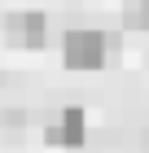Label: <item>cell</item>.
Segmentation results:
<instances>
[{"label": "cell", "instance_id": "cell-1", "mask_svg": "<svg viewBox=\"0 0 149 153\" xmlns=\"http://www.w3.org/2000/svg\"><path fill=\"white\" fill-rule=\"evenodd\" d=\"M105 57H110V35L92 31V26H75L61 39V61L70 70H101Z\"/></svg>", "mask_w": 149, "mask_h": 153}, {"label": "cell", "instance_id": "cell-2", "mask_svg": "<svg viewBox=\"0 0 149 153\" xmlns=\"http://www.w3.org/2000/svg\"><path fill=\"white\" fill-rule=\"evenodd\" d=\"M83 140H88V118H83L79 105L57 109L44 123V144H53V149H79Z\"/></svg>", "mask_w": 149, "mask_h": 153}, {"label": "cell", "instance_id": "cell-3", "mask_svg": "<svg viewBox=\"0 0 149 153\" xmlns=\"http://www.w3.org/2000/svg\"><path fill=\"white\" fill-rule=\"evenodd\" d=\"M4 39L18 48H40L48 39V18L35 9H22V13H9L4 18Z\"/></svg>", "mask_w": 149, "mask_h": 153}, {"label": "cell", "instance_id": "cell-4", "mask_svg": "<svg viewBox=\"0 0 149 153\" xmlns=\"http://www.w3.org/2000/svg\"><path fill=\"white\" fill-rule=\"evenodd\" d=\"M123 26L127 31H149V0H123Z\"/></svg>", "mask_w": 149, "mask_h": 153}, {"label": "cell", "instance_id": "cell-5", "mask_svg": "<svg viewBox=\"0 0 149 153\" xmlns=\"http://www.w3.org/2000/svg\"><path fill=\"white\" fill-rule=\"evenodd\" d=\"M31 123V109L22 105H0V131H22Z\"/></svg>", "mask_w": 149, "mask_h": 153}]
</instances>
